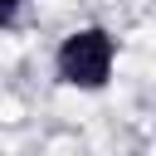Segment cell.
Returning a JSON list of instances; mask_svg holds the SVG:
<instances>
[{
  "label": "cell",
  "mask_w": 156,
  "mask_h": 156,
  "mask_svg": "<svg viewBox=\"0 0 156 156\" xmlns=\"http://www.w3.org/2000/svg\"><path fill=\"white\" fill-rule=\"evenodd\" d=\"M112 63H117V39H112L107 29H98V24L73 29V34L58 44V54H54L58 78H63L68 88H83V93L102 88V83L112 78Z\"/></svg>",
  "instance_id": "6da1fadb"
},
{
  "label": "cell",
  "mask_w": 156,
  "mask_h": 156,
  "mask_svg": "<svg viewBox=\"0 0 156 156\" xmlns=\"http://www.w3.org/2000/svg\"><path fill=\"white\" fill-rule=\"evenodd\" d=\"M20 10H24V0H0V29H10L20 20Z\"/></svg>",
  "instance_id": "7a4b0ae2"
}]
</instances>
